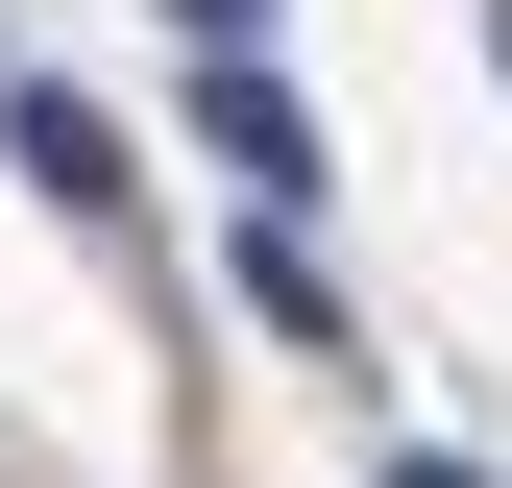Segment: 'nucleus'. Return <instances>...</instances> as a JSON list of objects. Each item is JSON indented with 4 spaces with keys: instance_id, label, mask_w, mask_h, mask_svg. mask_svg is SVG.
Masks as SVG:
<instances>
[{
    "instance_id": "obj_1",
    "label": "nucleus",
    "mask_w": 512,
    "mask_h": 488,
    "mask_svg": "<svg viewBox=\"0 0 512 488\" xmlns=\"http://www.w3.org/2000/svg\"><path fill=\"white\" fill-rule=\"evenodd\" d=\"M196 147L244 171V196H317V98L269 74V25H220V49H196Z\"/></svg>"
},
{
    "instance_id": "obj_2",
    "label": "nucleus",
    "mask_w": 512,
    "mask_h": 488,
    "mask_svg": "<svg viewBox=\"0 0 512 488\" xmlns=\"http://www.w3.org/2000/svg\"><path fill=\"white\" fill-rule=\"evenodd\" d=\"M0 147H25V196H49V220H122V147H98L49 74H0Z\"/></svg>"
},
{
    "instance_id": "obj_3",
    "label": "nucleus",
    "mask_w": 512,
    "mask_h": 488,
    "mask_svg": "<svg viewBox=\"0 0 512 488\" xmlns=\"http://www.w3.org/2000/svg\"><path fill=\"white\" fill-rule=\"evenodd\" d=\"M244 318H269L293 366H317V342H342V293H317V196H269V220H244Z\"/></svg>"
},
{
    "instance_id": "obj_4",
    "label": "nucleus",
    "mask_w": 512,
    "mask_h": 488,
    "mask_svg": "<svg viewBox=\"0 0 512 488\" xmlns=\"http://www.w3.org/2000/svg\"><path fill=\"white\" fill-rule=\"evenodd\" d=\"M366 488H488V464H464V440H415V464H366Z\"/></svg>"
},
{
    "instance_id": "obj_5",
    "label": "nucleus",
    "mask_w": 512,
    "mask_h": 488,
    "mask_svg": "<svg viewBox=\"0 0 512 488\" xmlns=\"http://www.w3.org/2000/svg\"><path fill=\"white\" fill-rule=\"evenodd\" d=\"M171 25H196V49H220V25H269V0H171Z\"/></svg>"
}]
</instances>
